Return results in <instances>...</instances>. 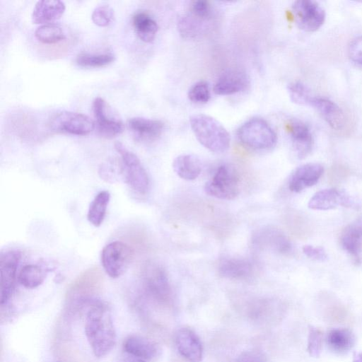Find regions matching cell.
<instances>
[{
  "instance_id": "1",
  "label": "cell",
  "mask_w": 362,
  "mask_h": 362,
  "mask_svg": "<svg viewBox=\"0 0 362 362\" xmlns=\"http://www.w3.org/2000/svg\"><path fill=\"white\" fill-rule=\"evenodd\" d=\"M85 334L96 357L107 355L114 348L117 334L107 305L95 300L86 313Z\"/></svg>"
},
{
  "instance_id": "2",
  "label": "cell",
  "mask_w": 362,
  "mask_h": 362,
  "mask_svg": "<svg viewBox=\"0 0 362 362\" xmlns=\"http://www.w3.org/2000/svg\"><path fill=\"white\" fill-rule=\"evenodd\" d=\"M191 129L197 141L214 153H223L230 146V135L225 127L214 117L194 115L189 118Z\"/></svg>"
},
{
  "instance_id": "3",
  "label": "cell",
  "mask_w": 362,
  "mask_h": 362,
  "mask_svg": "<svg viewBox=\"0 0 362 362\" xmlns=\"http://www.w3.org/2000/svg\"><path fill=\"white\" fill-rule=\"evenodd\" d=\"M103 283V274L97 267L84 271L67 289L66 301L68 308L76 310L87 301L95 298L102 289Z\"/></svg>"
},
{
  "instance_id": "4",
  "label": "cell",
  "mask_w": 362,
  "mask_h": 362,
  "mask_svg": "<svg viewBox=\"0 0 362 362\" xmlns=\"http://www.w3.org/2000/svg\"><path fill=\"white\" fill-rule=\"evenodd\" d=\"M115 148L121 157L120 173L125 182L137 194H146L149 189V178L139 158L121 142H115Z\"/></svg>"
},
{
  "instance_id": "5",
  "label": "cell",
  "mask_w": 362,
  "mask_h": 362,
  "mask_svg": "<svg viewBox=\"0 0 362 362\" xmlns=\"http://www.w3.org/2000/svg\"><path fill=\"white\" fill-rule=\"evenodd\" d=\"M237 136L242 144L255 150L270 148L277 140L276 134L272 127L259 117L244 122L238 129Z\"/></svg>"
},
{
  "instance_id": "6",
  "label": "cell",
  "mask_w": 362,
  "mask_h": 362,
  "mask_svg": "<svg viewBox=\"0 0 362 362\" xmlns=\"http://www.w3.org/2000/svg\"><path fill=\"white\" fill-rule=\"evenodd\" d=\"M140 279L146 295L160 303H168L171 289L165 270L159 264L148 262L141 270Z\"/></svg>"
},
{
  "instance_id": "7",
  "label": "cell",
  "mask_w": 362,
  "mask_h": 362,
  "mask_svg": "<svg viewBox=\"0 0 362 362\" xmlns=\"http://www.w3.org/2000/svg\"><path fill=\"white\" fill-rule=\"evenodd\" d=\"M204 192L219 199H235L240 192V179L236 170L228 165L218 167L214 175L204 185Z\"/></svg>"
},
{
  "instance_id": "8",
  "label": "cell",
  "mask_w": 362,
  "mask_h": 362,
  "mask_svg": "<svg viewBox=\"0 0 362 362\" xmlns=\"http://www.w3.org/2000/svg\"><path fill=\"white\" fill-rule=\"evenodd\" d=\"M134 250L122 241H114L105 245L101 252V262L105 273L111 278L121 276L130 265Z\"/></svg>"
},
{
  "instance_id": "9",
  "label": "cell",
  "mask_w": 362,
  "mask_h": 362,
  "mask_svg": "<svg viewBox=\"0 0 362 362\" xmlns=\"http://www.w3.org/2000/svg\"><path fill=\"white\" fill-rule=\"evenodd\" d=\"M292 13L297 25L307 32L317 30L325 19L324 8L312 0L296 1L292 5Z\"/></svg>"
},
{
  "instance_id": "10",
  "label": "cell",
  "mask_w": 362,
  "mask_h": 362,
  "mask_svg": "<svg viewBox=\"0 0 362 362\" xmlns=\"http://www.w3.org/2000/svg\"><path fill=\"white\" fill-rule=\"evenodd\" d=\"M49 126L57 132L84 136L93 130L95 122L84 114L64 111L52 117Z\"/></svg>"
},
{
  "instance_id": "11",
  "label": "cell",
  "mask_w": 362,
  "mask_h": 362,
  "mask_svg": "<svg viewBox=\"0 0 362 362\" xmlns=\"http://www.w3.org/2000/svg\"><path fill=\"white\" fill-rule=\"evenodd\" d=\"M21 257V252L18 250H8L1 253V305H6L13 294Z\"/></svg>"
},
{
  "instance_id": "12",
  "label": "cell",
  "mask_w": 362,
  "mask_h": 362,
  "mask_svg": "<svg viewBox=\"0 0 362 362\" xmlns=\"http://www.w3.org/2000/svg\"><path fill=\"white\" fill-rule=\"evenodd\" d=\"M106 101L101 97H97L93 102V112L95 119V126L98 134L104 138L111 139L120 134L124 130L121 120L112 117L109 115Z\"/></svg>"
},
{
  "instance_id": "13",
  "label": "cell",
  "mask_w": 362,
  "mask_h": 362,
  "mask_svg": "<svg viewBox=\"0 0 362 362\" xmlns=\"http://www.w3.org/2000/svg\"><path fill=\"white\" fill-rule=\"evenodd\" d=\"M127 124L134 139L145 143L157 140L161 136L165 127L164 123L160 120L141 117L130 118Z\"/></svg>"
},
{
  "instance_id": "14",
  "label": "cell",
  "mask_w": 362,
  "mask_h": 362,
  "mask_svg": "<svg viewBox=\"0 0 362 362\" xmlns=\"http://www.w3.org/2000/svg\"><path fill=\"white\" fill-rule=\"evenodd\" d=\"M176 346L180 354L189 362H201L203 348L196 333L189 328L180 329L175 338Z\"/></svg>"
},
{
  "instance_id": "15",
  "label": "cell",
  "mask_w": 362,
  "mask_h": 362,
  "mask_svg": "<svg viewBox=\"0 0 362 362\" xmlns=\"http://www.w3.org/2000/svg\"><path fill=\"white\" fill-rule=\"evenodd\" d=\"M250 84L247 75L239 69H230L216 80L214 92L219 95H228L245 90Z\"/></svg>"
},
{
  "instance_id": "16",
  "label": "cell",
  "mask_w": 362,
  "mask_h": 362,
  "mask_svg": "<svg viewBox=\"0 0 362 362\" xmlns=\"http://www.w3.org/2000/svg\"><path fill=\"white\" fill-rule=\"evenodd\" d=\"M323 173V167L319 163H310L297 168L288 180V188L294 192L314 185Z\"/></svg>"
},
{
  "instance_id": "17",
  "label": "cell",
  "mask_w": 362,
  "mask_h": 362,
  "mask_svg": "<svg viewBox=\"0 0 362 362\" xmlns=\"http://www.w3.org/2000/svg\"><path fill=\"white\" fill-rule=\"evenodd\" d=\"M287 129L297 156L300 159L306 157L313 146V135L308 127L294 119L288 122Z\"/></svg>"
},
{
  "instance_id": "18",
  "label": "cell",
  "mask_w": 362,
  "mask_h": 362,
  "mask_svg": "<svg viewBox=\"0 0 362 362\" xmlns=\"http://www.w3.org/2000/svg\"><path fill=\"white\" fill-rule=\"evenodd\" d=\"M351 199L344 192L327 189L317 192L308 202V207L315 210H328L337 206H351Z\"/></svg>"
},
{
  "instance_id": "19",
  "label": "cell",
  "mask_w": 362,
  "mask_h": 362,
  "mask_svg": "<svg viewBox=\"0 0 362 362\" xmlns=\"http://www.w3.org/2000/svg\"><path fill=\"white\" fill-rule=\"evenodd\" d=\"M310 105L314 107L333 129L339 130L345 124L342 110L331 100L324 97H313Z\"/></svg>"
},
{
  "instance_id": "20",
  "label": "cell",
  "mask_w": 362,
  "mask_h": 362,
  "mask_svg": "<svg viewBox=\"0 0 362 362\" xmlns=\"http://www.w3.org/2000/svg\"><path fill=\"white\" fill-rule=\"evenodd\" d=\"M65 4L59 0H40L36 2L32 13L35 24H49L59 19L65 11Z\"/></svg>"
},
{
  "instance_id": "21",
  "label": "cell",
  "mask_w": 362,
  "mask_h": 362,
  "mask_svg": "<svg viewBox=\"0 0 362 362\" xmlns=\"http://www.w3.org/2000/svg\"><path fill=\"white\" fill-rule=\"evenodd\" d=\"M340 243L356 261L359 260L362 252V218L354 221L342 230Z\"/></svg>"
},
{
  "instance_id": "22",
  "label": "cell",
  "mask_w": 362,
  "mask_h": 362,
  "mask_svg": "<svg viewBox=\"0 0 362 362\" xmlns=\"http://www.w3.org/2000/svg\"><path fill=\"white\" fill-rule=\"evenodd\" d=\"M123 349L127 354L144 361L152 359L158 352L155 343L139 334L128 336L123 342Z\"/></svg>"
},
{
  "instance_id": "23",
  "label": "cell",
  "mask_w": 362,
  "mask_h": 362,
  "mask_svg": "<svg viewBox=\"0 0 362 362\" xmlns=\"http://www.w3.org/2000/svg\"><path fill=\"white\" fill-rule=\"evenodd\" d=\"M218 270L219 274L224 278L243 279L252 274L253 266L247 259L229 257L223 258L219 262Z\"/></svg>"
},
{
  "instance_id": "24",
  "label": "cell",
  "mask_w": 362,
  "mask_h": 362,
  "mask_svg": "<svg viewBox=\"0 0 362 362\" xmlns=\"http://www.w3.org/2000/svg\"><path fill=\"white\" fill-rule=\"evenodd\" d=\"M176 175L185 180H194L201 174L202 164L200 159L193 154H182L173 162Z\"/></svg>"
},
{
  "instance_id": "25",
  "label": "cell",
  "mask_w": 362,
  "mask_h": 362,
  "mask_svg": "<svg viewBox=\"0 0 362 362\" xmlns=\"http://www.w3.org/2000/svg\"><path fill=\"white\" fill-rule=\"evenodd\" d=\"M325 340L332 351L342 354L352 349L356 339L354 334L349 329L337 328L327 332Z\"/></svg>"
},
{
  "instance_id": "26",
  "label": "cell",
  "mask_w": 362,
  "mask_h": 362,
  "mask_svg": "<svg viewBox=\"0 0 362 362\" xmlns=\"http://www.w3.org/2000/svg\"><path fill=\"white\" fill-rule=\"evenodd\" d=\"M209 21L210 19L199 16L189 11L178 21L179 33L185 38H196L204 34Z\"/></svg>"
},
{
  "instance_id": "27",
  "label": "cell",
  "mask_w": 362,
  "mask_h": 362,
  "mask_svg": "<svg viewBox=\"0 0 362 362\" xmlns=\"http://www.w3.org/2000/svg\"><path fill=\"white\" fill-rule=\"evenodd\" d=\"M132 24L137 36L145 42H152L158 32L156 21L146 11H140L132 17Z\"/></svg>"
},
{
  "instance_id": "28",
  "label": "cell",
  "mask_w": 362,
  "mask_h": 362,
  "mask_svg": "<svg viewBox=\"0 0 362 362\" xmlns=\"http://www.w3.org/2000/svg\"><path fill=\"white\" fill-rule=\"evenodd\" d=\"M257 243L264 247H269L274 250L286 254L291 250V244L288 238L281 231L274 229L263 230L255 239Z\"/></svg>"
},
{
  "instance_id": "29",
  "label": "cell",
  "mask_w": 362,
  "mask_h": 362,
  "mask_svg": "<svg viewBox=\"0 0 362 362\" xmlns=\"http://www.w3.org/2000/svg\"><path fill=\"white\" fill-rule=\"evenodd\" d=\"M110 194L108 191L100 192L90 204L87 218L95 227L100 226L105 217L110 202Z\"/></svg>"
},
{
  "instance_id": "30",
  "label": "cell",
  "mask_w": 362,
  "mask_h": 362,
  "mask_svg": "<svg viewBox=\"0 0 362 362\" xmlns=\"http://www.w3.org/2000/svg\"><path fill=\"white\" fill-rule=\"evenodd\" d=\"M47 274V269L38 264H27L20 271L18 280L27 288H35L40 286L45 281Z\"/></svg>"
},
{
  "instance_id": "31",
  "label": "cell",
  "mask_w": 362,
  "mask_h": 362,
  "mask_svg": "<svg viewBox=\"0 0 362 362\" xmlns=\"http://www.w3.org/2000/svg\"><path fill=\"white\" fill-rule=\"evenodd\" d=\"M35 36L44 44L57 43L66 37L61 27L54 23L41 25L35 30Z\"/></svg>"
},
{
  "instance_id": "32",
  "label": "cell",
  "mask_w": 362,
  "mask_h": 362,
  "mask_svg": "<svg viewBox=\"0 0 362 362\" xmlns=\"http://www.w3.org/2000/svg\"><path fill=\"white\" fill-rule=\"evenodd\" d=\"M115 58L111 53H81L76 57V63L83 67H100L112 63Z\"/></svg>"
},
{
  "instance_id": "33",
  "label": "cell",
  "mask_w": 362,
  "mask_h": 362,
  "mask_svg": "<svg viewBox=\"0 0 362 362\" xmlns=\"http://www.w3.org/2000/svg\"><path fill=\"white\" fill-rule=\"evenodd\" d=\"M291 100L297 104L310 105L313 95L308 87L300 81H295L288 86Z\"/></svg>"
},
{
  "instance_id": "34",
  "label": "cell",
  "mask_w": 362,
  "mask_h": 362,
  "mask_svg": "<svg viewBox=\"0 0 362 362\" xmlns=\"http://www.w3.org/2000/svg\"><path fill=\"white\" fill-rule=\"evenodd\" d=\"M323 341V332L317 327L310 326L307 344L309 354L313 357H318L322 352Z\"/></svg>"
},
{
  "instance_id": "35",
  "label": "cell",
  "mask_w": 362,
  "mask_h": 362,
  "mask_svg": "<svg viewBox=\"0 0 362 362\" xmlns=\"http://www.w3.org/2000/svg\"><path fill=\"white\" fill-rule=\"evenodd\" d=\"M187 96L193 103H207L211 96L209 84L204 81H199L195 83L189 89Z\"/></svg>"
},
{
  "instance_id": "36",
  "label": "cell",
  "mask_w": 362,
  "mask_h": 362,
  "mask_svg": "<svg viewBox=\"0 0 362 362\" xmlns=\"http://www.w3.org/2000/svg\"><path fill=\"white\" fill-rule=\"evenodd\" d=\"M114 17V11L108 5L98 6L93 10L91 18L93 22L100 27L108 25Z\"/></svg>"
},
{
  "instance_id": "37",
  "label": "cell",
  "mask_w": 362,
  "mask_h": 362,
  "mask_svg": "<svg viewBox=\"0 0 362 362\" xmlns=\"http://www.w3.org/2000/svg\"><path fill=\"white\" fill-rule=\"evenodd\" d=\"M189 11L199 16L209 19L211 18L212 9L211 4L207 1L198 0L193 1Z\"/></svg>"
},
{
  "instance_id": "38",
  "label": "cell",
  "mask_w": 362,
  "mask_h": 362,
  "mask_svg": "<svg viewBox=\"0 0 362 362\" xmlns=\"http://www.w3.org/2000/svg\"><path fill=\"white\" fill-rule=\"evenodd\" d=\"M348 52L353 62L362 64V36L356 37L350 42Z\"/></svg>"
},
{
  "instance_id": "39",
  "label": "cell",
  "mask_w": 362,
  "mask_h": 362,
  "mask_svg": "<svg viewBox=\"0 0 362 362\" xmlns=\"http://www.w3.org/2000/svg\"><path fill=\"white\" fill-rule=\"evenodd\" d=\"M349 170L341 166L332 168L328 174L329 183L332 185H337L348 177Z\"/></svg>"
},
{
  "instance_id": "40",
  "label": "cell",
  "mask_w": 362,
  "mask_h": 362,
  "mask_svg": "<svg viewBox=\"0 0 362 362\" xmlns=\"http://www.w3.org/2000/svg\"><path fill=\"white\" fill-rule=\"evenodd\" d=\"M303 252L307 257L313 259L325 261L327 258L325 250L320 247L306 245L303 246Z\"/></svg>"
},
{
  "instance_id": "41",
  "label": "cell",
  "mask_w": 362,
  "mask_h": 362,
  "mask_svg": "<svg viewBox=\"0 0 362 362\" xmlns=\"http://www.w3.org/2000/svg\"><path fill=\"white\" fill-rule=\"evenodd\" d=\"M236 362H266L263 354L255 350L243 351L237 358Z\"/></svg>"
},
{
  "instance_id": "42",
  "label": "cell",
  "mask_w": 362,
  "mask_h": 362,
  "mask_svg": "<svg viewBox=\"0 0 362 362\" xmlns=\"http://www.w3.org/2000/svg\"><path fill=\"white\" fill-rule=\"evenodd\" d=\"M328 315L334 320L341 321L346 316V311L344 308L339 305H334L328 309Z\"/></svg>"
},
{
  "instance_id": "43",
  "label": "cell",
  "mask_w": 362,
  "mask_h": 362,
  "mask_svg": "<svg viewBox=\"0 0 362 362\" xmlns=\"http://www.w3.org/2000/svg\"><path fill=\"white\" fill-rule=\"evenodd\" d=\"M124 362H145L144 360L127 354Z\"/></svg>"
},
{
  "instance_id": "44",
  "label": "cell",
  "mask_w": 362,
  "mask_h": 362,
  "mask_svg": "<svg viewBox=\"0 0 362 362\" xmlns=\"http://www.w3.org/2000/svg\"><path fill=\"white\" fill-rule=\"evenodd\" d=\"M353 362H362V351L354 354Z\"/></svg>"
}]
</instances>
